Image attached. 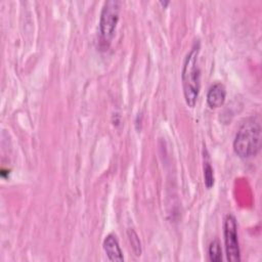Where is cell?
<instances>
[{
  "label": "cell",
  "instance_id": "cell-4",
  "mask_svg": "<svg viewBox=\"0 0 262 262\" xmlns=\"http://www.w3.org/2000/svg\"><path fill=\"white\" fill-rule=\"evenodd\" d=\"M226 258L230 262L241 261V251L237 237V223L232 214L226 215L223 225Z\"/></svg>",
  "mask_w": 262,
  "mask_h": 262
},
{
  "label": "cell",
  "instance_id": "cell-3",
  "mask_svg": "<svg viewBox=\"0 0 262 262\" xmlns=\"http://www.w3.org/2000/svg\"><path fill=\"white\" fill-rule=\"evenodd\" d=\"M121 2L119 0H107L104 2L99 18V36L101 43L107 47L116 33L120 18Z\"/></svg>",
  "mask_w": 262,
  "mask_h": 262
},
{
  "label": "cell",
  "instance_id": "cell-2",
  "mask_svg": "<svg viewBox=\"0 0 262 262\" xmlns=\"http://www.w3.org/2000/svg\"><path fill=\"white\" fill-rule=\"evenodd\" d=\"M201 43L196 40L186 54L181 72L183 95L186 104L194 107L201 89V70L198 64Z\"/></svg>",
  "mask_w": 262,
  "mask_h": 262
},
{
  "label": "cell",
  "instance_id": "cell-10",
  "mask_svg": "<svg viewBox=\"0 0 262 262\" xmlns=\"http://www.w3.org/2000/svg\"><path fill=\"white\" fill-rule=\"evenodd\" d=\"M160 3H161L164 7H166V6L169 4V1H164V2H163V1H160Z\"/></svg>",
  "mask_w": 262,
  "mask_h": 262
},
{
  "label": "cell",
  "instance_id": "cell-6",
  "mask_svg": "<svg viewBox=\"0 0 262 262\" xmlns=\"http://www.w3.org/2000/svg\"><path fill=\"white\" fill-rule=\"evenodd\" d=\"M103 250L111 261H123V253L115 234L110 233L103 241Z\"/></svg>",
  "mask_w": 262,
  "mask_h": 262
},
{
  "label": "cell",
  "instance_id": "cell-8",
  "mask_svg": "<svg viewBox=\"0 0 262 262\" xmlns=\"http://www.w3.org/2000/svg\"><path fill=\"white\" fill-rule=\"evenodd\" d=\"M209 259L212 262H220L222 260V249L218 239H213L208 249Z\"/></svg>",
  "mask_w": 262,
  "mask_h": 262
},
{
  "label": "cell",
  "instance_id": "cell-7",
  "mask_svg": "<svg viewBox=\"0 0 262 262\" xmlns=\"http://www.w3.org/2000/svg\"><path fill=\"white\" fill-rule=\"evenodd\" d=\"M208 151L204 150V182L207 188H211L214 185V170L211 166Z\"/></svg>",
  "mask_w": 262,
  "mask_h": 262
},
{
  "label": "cell",
  "instance_id": "cell-9",
  "mask_svg": "<svg viewBox=\"0 0 262 262\" xmlns=\"http://www.w3.org/2000/svg\"><path fill=\"white\" fill-rule=\"evenodd\" d=\"M128 237H129V242L131 244L132 250L134 252V254L136 256H140L141 255V244L139 241V237L137 235V233L133 230V229H129L128 230Z\"/></svg>",
  "mask_w": 262,
  "mask_h": 262
},
{
  "label": "cell",
  "instance_id": "cell-1",
  "mask_svg": "<svg viewBox=\"0 0 262 262\" xmlns=\"http://www.w3.org/2000/svg\"><path fill=\"white\" fill-rule=\"evenodd\" d=\"M261 142V122L257 117H249L242 123L235 134L233 150L238 158L250 159L260 151Z\"/></svg>",
  "mask_w": 262,
  "mask_h": 262
},
{
  "label": "cell",
  "instance_id": "cell-5",
  "mask_svg": "<svg viewBox=\"0 0 262 262\" xmlns=\"http://www.w3.org/2000/svg\"><path fill=\"white\" fill-rule=\"evenodd\" d=\"M226 98V89L222 83L213 84L207 93V102L211 108H217L223 105Z\"/></svg>",
  "mask_w": 262,
  "mask_h": 262
}]
</instances>
